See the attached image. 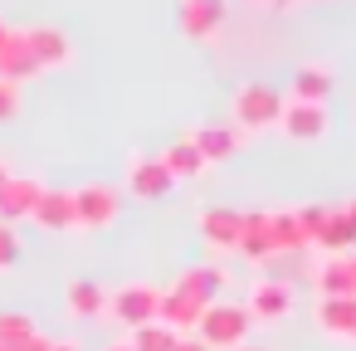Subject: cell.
Instances as JSON below:
<instances>
[{
  "label": "cell",
  "mask_w": 356,
  "mask_h": 351,
  "mask_svg": "<svg viewBox=\"0 0 356 351\" xmlns=\"http://www.w3.org/2000/svg\"><path fill=\"white\" fill-rule=\"evenodd\" d=\"M278 113H283V98H278V88H268V83H244V88H234V98H229V127H234L239 137H254V132L278 127Z\"/></svg>",
  "instance_id": "obj_1"
},
{
  "label": "cell",
  "mask_w": 356,
  "mask_h": 351,
  "mask_svg": "<svg viewBox=\"0 0 356 351\" xmlns=\"http://www.w3.org/2000/svg\"><path fill=\"white\" fill-rule=\"evenodd\" d=\"M249 327L254 322H249L244 302H210L195 322V341H205L210 351H234V346H244Z\"/></svg>",
  "instance_id": "obj_2"
},
{
  "label": "cell",
  "mask_w": 356,
  "mask_h": 351,
  "mask_svg": "<svg viewBox=\"0 0 356 351\" xmlns=\"http://www.w3.org/2000/svg\"><path fill=\"white\" fill-rule=\"evenodd\" d=\"M156 307H161V288H152V283H122L118 293H108V312L103 317H113L127 332H137V327L156 322Z\"/></svg>",
  "instance_id": "obj_3"
},
{
  "label": "cell",
  "mask_w": 356,
  "mask_h": 351,
  "mask_svg": "<svg viewBox=\"0 0 356 351\" xmlns=\"http://www.w3.org/2000/svg\"><path fill=\"white\" fill-rule=\"evenodd\" d=\"M74 200V229H108L122 215V195L113 186H79L69 190Z\"/></svg>",
  "instance_id": "obj_4"
},
{
  "label": "cell",
  "mask_w": 356,
  "mask_h": 351,
  "mask_svg": "<svg viewBox=\"0 0 356 351\" xmlns=\"http://www.w3.org/2000/svg\"><path fill=\"white\" fill-rule=\"evenodd\" d=\"M181 35L195 40V44H215L225 35V20H229V6L225 0H181Z\"/></svg>",
  "instance_id": "obj_5"
},
{
  "label": "cell",
  "mask_w": 356,
  "mask_h": 351,
  "mask_svg": "<svg viewBox=\"0 0 356 351\" xmlns=\"http://www.w3.org/2000/svg\"><path fill=\"white\" fill-rule=\"evenodd\" d=\"M327 127H332L327 103H293V98H283L278 132H283L288 142H322V137H327Z\"/></svg>",
  "instance_id": "obj_6"
},
{
  "label": "cell",
  "mask_w": 356,
  "mask_h": 351,
  "mask_svg": "<svg viewBox=\"0 0 356 351\" xmlns=\"http://www.w3.org/2000/svg\"><path fill=\"white\" fill-rule=\"evenodd\" d=\"M25 44H30L35 69H69L74 64V40L59 25H30L25 30Z\"/></svg>",
  "instance_id": "obj_7"
},
{
  "label": "cell",
  "mask_w": 356,
  "mask_h": 351,
  "mask_svg": "<svg viewBox=\"0 0 356 351\" xmlns=\"http://www.w3.org/2000/svg\"><path fill=\"white\" fill-rule=\"evenodd\" d=\"M127 190H132L137 200H161V195H171V190H176V181L166 176L161 156L132 152V156H127Z\"/></svg>",
  "instance_id": "obj_8"
},
{
  "label": "cell",
  "mask_w": 356,
  "mask_h": 351,
  "mask_svg": "<svg viewBox=\"0 0 356 351\" xmlns=\"http://www.w3.org/2000/svg\"><path fill=\"white\" fill-rule=\"evenodd\" d=\"M244 312H249V322H283L293 312V288L283 278H254Z\"/></svg>",
  "instance_id": "obj_9"
},
{
  "label": "cell",
  "mask_w": 356,
  "mask_h": 351,
  "mask_svg": "<svg viewBox=\"0 0 356 351\" xmlns=\"http://www.w3.org/2000/svg\"><path fill=\"white\" fill-rule=\"evenodd\" d=\"M40 190H44L40 176H20V171H10L6 181H0V225H20V220H30Z\"/></svg>",
  "instance_id": "obj_10"
},
{
  "label": "cell",
  "mask_w": 356,
  "mask_h": 351,
  "mask_svg": "<svg viewBox=\"0 0 356 351\" xmlns=\"http://www.w3.org/2000/svg\"><path fill=\"white\" fill-rule=\"evenodd\" d=\"M317 332L332 341H351L356 336V297H317Z\"/></svg>",
  "instance_id": "obj_11"
},
{
  "label": "cell",
  "mask_w": 356,
  "mask_h": 351,
  "mask_svg": "<svg viewBox=\"0 0 356 351\" xmlns=\"http://www.w3.org/2000/svg\"><path fill=\"white\" fill-rule=\"evenodd\" d=\"M200 239L210 244V249H220V254H234L239 249V210H200Z\"/></svg>",
  "instance_id": "obj_12"
},
{
  "label": "cell",
  "mask_w": 356,
  "mask_h": 351,
  "mask_svg": "<svg viewBox=\"0 0 356 351\" xmlns=\"http://www.w3.org/2000/svg\"><path fill=\"white\" fill-rule=\"evenodd\" d=\"M225 278H229V273H225L220 263H195V268H186V273H181L171 288H181L186 297H195L200 307H210V302H220V288H225Z\"/></svg>",
  "instance_id": "obj_13"
},
{
  "label": "cell",
  "mask_w": 356,
  "mask_h": 351,
  "mask_svg": "<svg viewBox=\"0 0 356 351\" xmlns=\"http://www.w3.org/2000/svg\"><path fill=\"white\" fill-rule=\"evenodd\" d=\"M191 147L200 152L205 166H220V161H229V156L239 152V132H234L229 122H220V127H195V132H191Z\"/></svg>",
  "instance_id": "obj_14"
},
{
  "label": "cell",
  "mask_w": 356,
  "mask_h": 351,
  "mask_svg": "<svg viewBox=\"0 0 356 351\" xmlns=\"http://www.w3.org/2000/svg\"><path fill=\"white\" fill-rule=\"evenodd\" d=\"M30 220L35 225H44L49 234H69L74 229V200H69V190H40V200H35V210H30Z\"/></svg>",
  "instance_id": "obj_15"
},
{
  "label": "cell",
  "mask_w": 356,
  "mask_h": 351,
  "mask_svg": "<svg viewBox=\"0 0 356 351\" xmlns=\"http://www.w3.org/2000/svg\"><path fill=\"white\" fill-rule=\"evenodd\" d=\"M64 307H69V317H79V322L103 317V312H108V288H103L98 278H74V283L64 288Z\"/></svg>",
  "instance_id": "obj_16"
},
{
  "label": "cell",
  "mask_w": 356,
  "mask_h": 351,
  "mask_svg": "<svg viewBox=\"0 0 356 351\" xmlns=\"http://www.w3.org/2000/svg\"><path fill=\"white\" fill-rule=\"evenodd\" d=\"M332 93V69L327 64H298L288 79V98L293 103H327Z\"/></svg>",
  "instance_id": "obj_17"
},
{
  "label": "cell",
  "mask_w": 356,
  "mask_h": 351,
  "mask_svg": "<svg viewBox=\"0 0 356 351\" xmlns=\"http://www.w3.org/2000/svg\"><path fill=\"white\" fill-rule=\"evenodd\" d=\"M40 69H35V59H30V44H25V30H10L6 35V44H0V79L6 83H25V79H35Z\"/></svg>",
  "instance_id": "obj_18"
},
{
  "label": "cell",
  "mask_w": 356,
  "mask_h": 351,
  "mask_svg": "<svg viewBox=\"0 0 356 351\" xmlns=\"http://www.w3.org/2000/svg\"><path fill=\"white\" fill-rule=\"evenodd\" d=\"M234 254H244V259H254V263L273 259V239H268V210L239 215V249H234Z\"/></svg>",
  "instance_id": "obj_19"
},
{
  "label": "cell",
  "mask_w": 356,
  "mask_h": 351,
  "mask_svg": "<svg viewBox=\"0 0 356 351\" xmlns=\"http://www.w3.org/2000/svg\"><path fill=\"white\" fill-rule=\"evenodd\" d=\"M161 166H166V176L181 186V181H195V176H205V161H200V152L191 147V137H176L166 152H161Z\"/></svg>",
  "instance_id": "obj_20"
},
{
  "label": "cell",
  "mask_w": 356,
  "mask_h": 351,
  "mask_svg": "<svg viewBox=\"0 0 356 351\" xmlns=\"http://www.w3.org/2000/svg\"><path fill=\"white\" fill-rule=\"evenodd\" d=\"M268 239H273V254H302L307 234L298 225V210H268Z\"/></svg>",
  "instance_id": "obj_21"
},
{
  "label": "cell",
  "mask_w": 356,
  "mask_h": 351,
  "mask_svg": "<svg viewBox=\"0 0 356 351\" xmlns=\"http://www.w3.org/2000/svg\"><path fill=\"white\" fill-rule=\"evenodd\" d=\"M317 297H356V273H351L346 254H332L317 268Z\"/></svg>",
  "instance_id": "obj_22"
},
{
  "label": "cell",
  "mask_w": 356,
  "mask_h": 351,
  "mask_svg": "<svg viewBox=\"0 0 356 351\" xmlns=\"http://www.w3.org/2000/svg\"><path fill=\"white\" fill-rule=\"evenodd\" d=\"M312 244H317V249H327V254H341V249H351V244H356V234H351V225H346V210H341V205L322 215V229H317V239H312Z\"/></svg>",
  "instance_id": "obj_23"
},
{
  "label": "cell",
  "mask_w": 356,
  "mask_h": 351,
  "mask_svg": "<svg viewBox=\"0 0 356 351\" xmlns=\"http://www.w3.org/2000/svg\"><path fill=\"white\" fill-rule=\"evenodd\" d=\"M176 332L171 327H161V322H147V327H137V332H127V346L132 351H176Z\"/></svg>",
  "instance_id": "obj_24"
},
{
  "label": "cell",
  "mask_w": 356,
  "mask_h": 351,
  "mask_svg": "<svg viewBox=\"0 0 356 351\" xmlns=\"http://www.w3.org/2000/svg\"><path fill=\"white\" fill-rule=\"evenodd\" d=\"M35 336H40V332H35V322H30L25 312H10V307L0 312V341H6L10 351H20V346L35 341Z\"/></svg>",
  "instance_id": "obj_25"
},
{
  "label": "cell",
  "mask_w": 356,
  "mask_h": 351,
  "mask_svg": "<svg viewBox=\"0 0 356 351\" xmlns=\"http://www.w3.org/2000/svg\"><path fill=\"white\" fill-rule=\"evenodd\" d=\"M25 259V244L15 234V225H0V268H15Z\"/></svg>",
  "instance_id": "obj_26"
},
{
  "label": "cell",
  "mask_w": 356,
  "mask_h": 351,
  "mask_svg": "<svg viewBox=\"0 0 356 351\" xmlns=\"http://www.w3.org/2000/svg\"><path fill=\"white\" fill-rule=\"evenodd\" d=\"M10 117H20V88L0 79V122H10Z\"/></svg>",
  "instance_id": "obj_27"
},
{
  "label": "cell",
  "mask_w": 356,
  "mask_h": 351,
  "mask_svg": "<svg viewBox=\"0 0 356 351\" xmlns=\"http://www.w3.org/2000/svg\"><path fill=\"white\" fill-rule=\"evenodd\" d=\"M176 351H210V346H205V341H195V336H181V341H176Z\"/></svg>",
  "instance_id": "obj_28"
},
{
  "label": "cell",
  "mask_w": 356,
  "mask_h": 351,
  "mask_svg": "<svg viewBox=\"0 0 356 351\" xmlns=\"http://www.w3.org/2000/svg\"><path fill=\"white\" fill-rule=\"evenodd\" d=\"M20 351H49V341H44V336H35V341H25Z\"/></svg>",
  "instance_id": "obj_29"
},
{
  "label": "cell",
  "mask_w": 356,
  "mask_h": 351,
  "mask_svg": "<svg viewBox=\"0 0 356 351\" xmlns=\"http://www.w3.org/2000/svg\"><path fill=\"white\" fill-rule=\"evenodd\" d=\"M49 351H83L79 341H49Z\"/></svg>",
  "instance_id": "obj_30"
},
{
  "label": "cell",
  "mask_w": 356,
  "mask_h": 351,
  "mask_svg": "<svg viewBox=\"0 0 356 351\" xmlns=\"http://www.w3.org/2000/svg\"><path fill=\"white\" fill-rule=\"evenodd\" d=\"M341 210H346V225H351V234H356V200H351V205H341Z\"/></svg>",
  "instance_id": "obj_31"
},
{
  "label": "cell",
  "mask_w": 356,
  "mask_h": 351,
  "mask_svg": "<svg viewBox=\"0 0 356 351\" xmlns=\"http://www.w3.org/2000/svg\"><path fill=\"white\" fill-rule=\"evenodd\" d=\"M103 351H132V346H127V341H113V346H103Z\"/></svg>",
  "instance_id": "obj_32"
},
{
  "label": "cell",
  "mask_w": 356,
  "mask_h": 351,
  "mask_svg": "<svg viewBox=\"0 0 356 351\" xmlns=\"http://www.w3.org/2000/svg\"><path fill=\"white\" fill-rule=\"evenodd\" d=\"M6 35H10V25H6V20H0V44H6Z\"/></svg>",
  "instance_id": "obj_33"
},
{
  "label": "cell",
  "mask_w": 356,
  "mask_h": 351,
  "mask_svg": "<svg viewBox=\"0 0 356 351\" xmlns=\"http://www.w3.org/2000/svg\"><path fill=\"white\" fill-rule=\"evenodd\" d=\"M346 263H351V273H356V249H351V254H346Z\"/></svg>",
  "instance_id": "obj_34"
},
{
  "label": "cell",
  "mask_w": 356,
  "mask_h": 351,
  "mask_svg": "<svg viewBox=\"0 0 356 351\" xmlns=\"http://www.w3.org/2000/svg\"><path fill=\"white\" fill-rule=\"evenodd\" d=\"M6 176H10V166H6V161H0V181H6Z\"/></svg>",
  "instance_id": "obj_35"
},
{
  "label": "cell",
  "mask_w": 356,
  "mask_h": 351,
  "mask_svg": "<svg viewBox=\"0 0 356 351\" xmlns=\"http://www.w3.org/2000/svg\"><path fill=\"white\" fill-rule=\"evenodd\" d=\"M239 351H259V346H239Z\"/></svg>",
  "instance_id": "obj_36"
},
{
  "label": "cell",
  "mask_w": 356,
  "mask_h": 351,
  "mask_svg": "<svg viewBox=\"0 0 356 351\" xmlns=\"http://www.w3.org/2000/svg\"><path fill=\"white\" fill-rule=\"evenodd\" d=\"M0 351H10V346H6V341H0Z\"/></svg>",
  "instance_id": "obj_37"
},
{
  "label": "cell",
  "mask_w": 356,
  "mask_h": 351,
  "mask_svg": "<svg viewBox=\"0 0 356 351\" xmlns=\"http://www.w3.org/2000/svg\"><path fill=\"white\" fill-rule=\"evenodd\" d=\"M351 341H356V336H351Z\"/></svg>",
  "instance_id": "obj_38"
}]
</instances>
